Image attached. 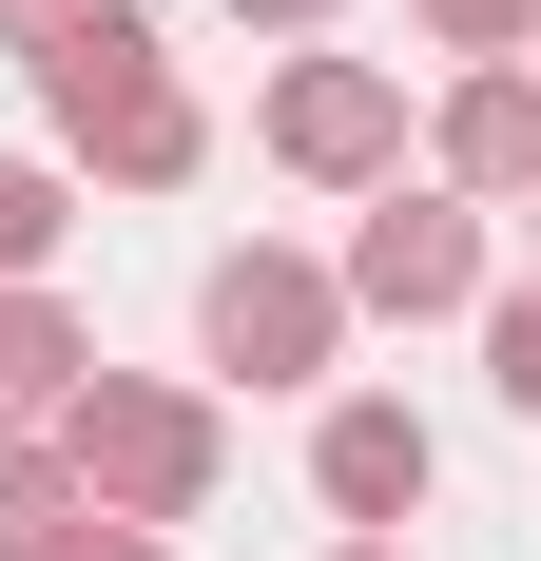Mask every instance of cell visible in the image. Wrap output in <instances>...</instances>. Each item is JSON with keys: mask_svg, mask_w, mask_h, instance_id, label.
Segmentation results:
<instances>
[{"mask_svg": "<svg viewBox=\"0 0 541 561\" xmlns=\"http://www.w3.org/2000/svg\"><path fill=\"white\" fill-rule=\"evenodd\" d=\"M20 78H39V156L97 174V194H194L214 174V116L174 78L156 0H58L39 39H20Z\"/></svg>", "mask_w": 541, "mask_h": 561, "instance_id": "6da1fadb", "label": "cell"}, {"mask_svg": "<svg viewBox=\"0 0 541 561\" xmlns=\"http://www.w3.org/2000/svg\"><path fill=\"white\" fill-rule=\"evenodd\" d=\"M39 446L78 465L97 523H156V542H174V523H214V484H232V407L194 388V368H97Z\"/></svg>", "mask_w": 541, "mask_h": 561, "instance_id": "7a4b0ae2", "label": "cell"}, {"mask_svg": "<svg viewBox=\"0 0 541 561\" xmlns=\"http://www.w3.org/2000/svg\"><path fill=\"white\" fill-rule=\"evenodd\" d=\"M194 368H214V388H329V368H348V290H329V252H290V232L214 252V272H194Z\"/></svg>", "mask_w": 541, "mask_h": 561, "instance_id": "3957f363", "label": "cell"}, {"mask_svg": "<svg viewBox=\"0 0 541 561\" xmlns=\"http://www.w3.org/2000/svg\"><path fill=\"white\" fill-rule=\"evenodd\" d=\"M329 290H348V330H445V310H484V214L445 174H387V194H348Z\"/></svg>", "mask_w": 541, "mask_h": 561, "instance_id": "277c9868", "label": "cell"}, {"mask_svg": "<svg viewBox=\"0 0 541 561\" xmlns=\"http://www.w3.org/2000/svg\"><path fill=\"white\" fill-rule=\"evenodd\" d=\"M252 136H270V174H310V194H387V174H406V58L290 39L270 98H252Z\"/></svg>", "mask_w": 541, "mask_h": 561, "instance_id": "5b68a950", "label": "cell"}, {"mask_svg": "<svg viewBox=\"0 0 541 561\" xmlns=\"http://www.w3.org/2000/svg\"><path fill=\"white\" fill-rule=\"evenodd\" d=\"M426 484H445V426H426L406 388H329V407H310V504L348 523V542H406Z\"/></svg>", "mask_w": 541, "mask_h": 561, "instance_id": "8992f818", "label": "cell"}, {"mask_svg": "<svg viewBox=\"0 0 541 561\" xmlns=\"http://www.w3.org/2000/svg\"><path fill=\"white\" fill-rule=\"evenodd\" d=\"M426 174L464 194V214H522V194H541V78H522V58H445V98H426Z\"/></svg>", "mask_w": 541, "mask_h": 561, "instance_id": "52a82bcc", "label": "cell"}, {"mask_svg": "<svg viewBox=\"0 0 541 561\" xmlns=\"http://www.w3.org/2000/svg\"><path fill=\"white\" fill-rule=\"evenodd\" d=\"M78 388H97V330L58 290H0V426H58Z\"/></svg>", "mask_w": 541, "mask_h": 561, "instance_id": "ba28073f", "label": "cell"}, {"mask_svg": "<svg viewBox=\"0 0 541 561\" xmlns=\"http://www.w3.org/2000/svg\"><path fill=\"white\" fill-rule=\"evenodd\" d=\"M58 232H78V174H58V156H0V290H39Z\"/></svg>", "mask_w": 541, "mask_h": 561, "instance_id": "9c48e42d", "label": "cell"}, {"mask_svg": "<svg viewBox=\"0 0 541 561\" xmlns=\"http://www.w3.org/2000/svg\"><path fill=\"white\" fill-rule=\"evenodd\" d=\"M58 523H78V465H58L39 426H0V561H39Z\"/></svg>", "mask_w": 541, "mask_h": 561, "instance_id": "30bf717a", "label": "cell"}, {"mask_svg": "<svg viewBox=\"0 0 541 561\" xmlns=\"http://www.w3.org/2000/svg\"><path fill=\"white\" fill-rule=\"evenodd\" d=\"M484 388L541 426V272H522V290H484Z\"/></svg>", "mask_w": 541, "mask_h": 561, "instance_id": "8fae6325", "label": "cell"}, {"mask_svg": "<svg viewBox=\"0 0 541 561\" xmlns=\"http://www.w3.org/2000/svg\"><path fill=\"white\" fill-rule=\"evenodd\" d=\"M406 20H426V58H522L541 39V0H406Z\"/></svg>", "mask_w": 541, "mask_h": 561, "instance_id": "7c38bea8", "label": "cell"}, {"mask_svg": "<svg viewBox=\"0 0 541 561\" xmlns=\"http://www.w3.org/2000/svg\"><path fill=\"white\" fill-rule=\"evenodd\" d=\"M39 561H174V542H156V523H97V504H78V523H58Z\"/></svg>", "mask_w": 541, "mask_h": 561, "instance_id": "4fadbf2b", "label": "cell"}, {"mask_svg": "<svg viewBox=\"0 0 541 561\" xmlns=\"http://www.w3.org/2000/svg\"><path fill=\"white\" fill-rule=\"evenodd\" d=\"M214 20H252V39H329V0H214Z\"/></svg>", "mask_w": 541, "mask_h": 561, "instance_id": "5bb4252c", "label": "cell"}, {"mask_svg": "<svg viewBox=\"0 0 541 561\" xmlns=\"http://www.w3.org/2000/svg\"><path fill=\"white\" fill-rule=\"evenodd\" d=\"M39 20H58V0H0V58H20V39H39Z\"/></svg>", "mask_w": 541, "mask_h": 561, "instance_id": "9a60e30c", "label": "cell"}, {"mask_svg": "<svg viewBox=\"0 0 541 561\" xmlns=\"http://www.w3.org/2000/svg\"><path fill=\"white\" fill-rule=\"evenodd\" d=\"M329 561H406V542H329Z\"/></svg>", "mask_w": 541, "mask_h": 561, "instance_id": "2e32d148", "label": "cell"}, {"mask_svg": "<svg viewBox=\"0 0 541 561\" xmlns=\"http://www.w3.org/2000/svg\"><path fill=\"white\" fill-rule=\"evenodd\" d=\"M522 232H541V194H522Z\"/></svg>", "mask_w": 541, "mask_h": 561, "instance_id": "e0dca14e", "label": "cell"}, {"mask_svg": "<svg viewBox=\"0 0 541 561\" xmlns=\"http://www.w3.org/2000/svg\"><path fill=\"white\" fill-rule=\"evenodd\" d=\"M522 78H541V39H522Z\"/></svg>", "mask_w": 541, "mask_h": 561, "instance_id": "ac0fdd59", "label": "cell"}]
</instances>
